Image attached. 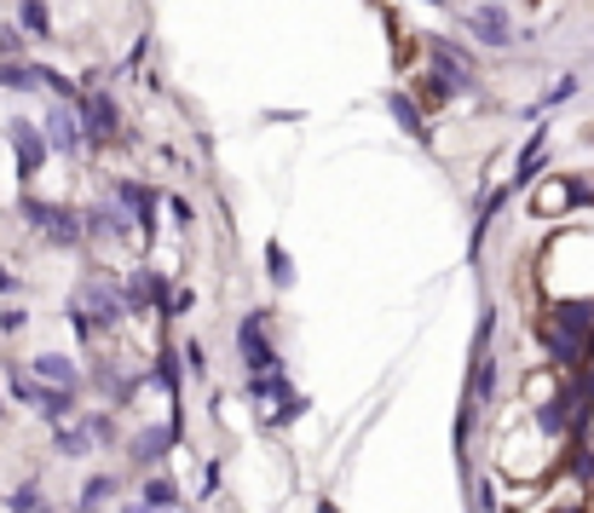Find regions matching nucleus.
I'll return each instance as SVG.
<instances>
[{
    "label": "nucleus",
    "instance_id": "1",
    "mask_svg": "<svg viewBox=\"0 0 594 513\" xmlns=\"http://www.w3.org/2000/svg\"><path fill=\"white\" fill-rule=\"evenodd\" d=\"M7 387H12V398H23V404H35L46 421H70L75 416V387H53V381H41V375H23V370H7Z\"/></svg>",
    "mask_w": 594,
    "mask_h": 513
},
{
    "label": "nucleus",
    "instance_id": "2",
    "mask_svg": "<svg viewBox=\"0 0 594 513\" xmlns=\"http://www.w3.org/2000/svg\"><path fill=\"white\" fill-rule=\"evenodd\" d=\"M75 306H82V312L93 318V329H105V335H110V329H121V318H134V312H127V295H121L116 284H105L98 271H93L87 284H82Z\"/></svg>",
    "mask_w": 594,
    "mask_h": 513
},
{
    "label": "nucleus",
    "instance_id": "3",
    "mask_svg": "<svg viewBox=\"0 0 594 513\" xmlns=\"http://www.w3.org/2000/svg\"><path fill=\"white\" fill-rule=\"evenodd\" d=\"M23 214H30L41 225V237L46 243H59V248H75L87 237V214H70V209H53V202H35V196H23Z\"/></svg>",
    "mask_w": 594,
    "mask_h": 513
},
{
    "label": "nucleus",
    "instance_id": "4",
    "mask_svg": "<svg viewBox=\"0 0 594 513\" xmlns=\"http://www.w3.org/2000/svg\"><path fill=\"white\" fill-rule=\"evenodd\" d=\"M427 70L445 75L450 93H474V87H479V70H474V58L462 53L456 41H438V35H427Z\"/></svg>",
    "mask_w": 594,
    "mask_h": 513
},
{
    "label": "nucleus",
    "instance_id": "5",
    "mask_svg": "<svg viewBox=\"0 0 594 513\" xmlns=\"http://www.w3.org/2000/svg\"><path fill=\"white\" fill-rule=\"evenodd\" d=\"M237 352H243L248 375L277 370V346L266 341V312H248V318H243V329H237Z\"/></svg>",
    "mask_w": 594,
    "mask_h": 513
},
{
    "label": "nucleus",
    "instance_id": "6",
    "mask_svg": "<svg viewBox=\"0 0 594 513\" xmlns=\"http://www.w3.org/2000/svg\"><path fill=\"white\" fill-rule=\"evenodd\" d=\"M82 127H87V145H116V139H121V110H116V98H105V93L82 98Z\"/></svg>",
    "mask_w": 594,
    "mask_h": 513
},
{
    "label": "nucleus",
    "instance_id": "7",
    "mask_svg": "<svg viewBox=\"0 0 594 513\" xmlns=\"http://www.w3.org/2000/svg\"><path fill=\"white\" fill-rule=\"evenodd\" d=\"M577 196H583L577 179L549 173V179H542V191L531 196V209H537V220H554V214H572V202H577Z\"/></svg>",
    "mask_w": 594,
    "mask_h": 513
},
{
    "label": "nucleus",
    "instance_id": "8",
    "mask_svg": "<svg viewBox=\"0 0 594 513\" xmlns=\"http://www.w3.org/2000/svg\"><path fill=\"white\" fill-rule=\"evenodd\" d=\"M7 139H12V150H18V173H23V179H35V173L46 168V145H53V139H41V133H35V121H12V127H7Z\"/></svg>",
    "mask_w": 594,
    "mask_h": 513
},
{
    "label": "nucleus",
    "instance_id": "9",
    "mask_svg": "<svg viewBox=\"0 0 594 513\" xmlns=\"http://www.w3.org/2000/svg\"><path fill=\"white\" fill-rule=\"evenodd\" d=\"M468 30H474L485 46H508V41H513V23H508L502 7H474V12H468Z\"/></svg>",
    "mask_w": 594,
    "mask_h": 513
},
{
    "label": "nucleus",
    "instance_id": "10",
    "mask_svg": "<svg viewBox=\"0 0 594 513\" xmlns=\"http://www.w3.org/2000/svg\"><path fill=\"white\" fill-rule=\"evenodd\" d=\"M173 439H179V427H145V432H134L127 456H134L139 468H150V461H162V456L173 450Z\"/></svg>",
    "mask_w": 594,
    "mask_h": 513
},
{
    "label": "nucleus",
    "instance_id": "11",
    "mask_svg": "<svg viewBox=\"0 0 594 513\" xmlns=\"http://www.w3.org/2000/svg\"><path fill=\"white\" fill-rule=\"evenodd\" d=\"M46 139H53V145L64 150V157H75V150L87 145V127L75 121L70 110H53V116H46Z\"/></svg>",
    "mask_w": 594,
    "mask_h": 513
},
{
    "label": "nucleus",
    "instance_id": "12",
    "mask_svg": "<svg viewBox=\"0 0 594 513\" xmlns=\"http://www.w3.org/2000/svg\"><path fill=\"white\" fill-rule=\"evenodd\" d=\"M30 375H41V381H53V387H82V370H75L70 357H59V352H35V364H30Z\"/></svg>",
    "mask_w": 594,
    "mask_h": 513
},
{
    "label": "nucleus",
    "instance_id": "13",
    "mask_svg": "<svg viewBox=\"0 0 594 513\" xmlns=\"http://www.w3.org/2000/svg\"><path fill=\"white\" fill-rule=\"evenodd\" d=\"M386 110L399 116V127L410 139H427V121H422V110H416V98H410L404 87H386Z\"/></svg>",
    "mask_w": 594,
    "mask_h": 513
},
{
    "label": "nucleus",
    "instance_id": "14",
    "mask_svg": "<svg viewBox=\"0 0 594 513\" xmlns=\"http://www.w3.org/2000/svg\"><path fill=\"white\" fill-rule=\"evenodd\" d=\"M53 450H59V456H87V450H93V427H87V421H82V427H75V421H59V427H53Z\"/></svg>",
    "mask_w": 594,
    "mask_h": 513
},
{
    "label": "nucleus",
    "instance_id": "15",
    "mask_svg": "<svg viewBox=\"0 0 594 513\" xmlns=\"http://www.w3.org/2000/svg\"><path fill=\"white\" fill-rule=\"evenodd\" d=\"M110 496H116V479H110V473H93V479H87V491H82V502H75V507H82V513H98Z\"/></svg>",
    "mask_w": 594,
    "mask_h": 513
},
{
    "label": "nucleus",
    "instance_id": "16",
    "mask_svg": "<svg viewBox=\"0 0 594 513\" xmlns=\"http://www.w3.org/2000/svg\"><path fill=\"white\" fill-rule=\"evenodd\" d=\"M0 87H12V93H30V87H41V70H30V64H0Z\"/></svg>",
    "mask_w": 594,
    "mask_h": 513
},
{
    "label": "nucleus",
    "instance_id": "17",
    "mask_svg": "<svg viewBox=\"0 0 594 513\" xmlns=\"http://www.w3.org/2000/svg\"><path fill=\"white\" fill-rule=\"evenodd\" d=\"M145 502H150V507H162V513H173V507H179V484H173V479H162V473H157V479H145Z\"/></svg>",
    "mask_w": 594,
    "mask_h": 513
},
{
    "label": "nucleus",
    "instance_id": "18",
    "mask_svg": "<svg viewBox=\"0 0 594 513\" xmlns=\"http://www.w3.org/2000/svg\"><path fill=\"white\" fill-rule=\"evenodd\" d=\"M542 150H549V133L537 127V133H531V145H526V157H520V173H513L520 185H531V179H537V168H542Z\"/></svg>",
    "mask_w": 594,
    "mask_h": 513
},
{
    "label": "nucleus",
    "instance_id": "19",
    "mask_svg": "<svg viewBox=\"0 0 594 513\" xmlns=\"http://www.w3.org/2000/svg\"><path fill=\"white\" fill-rule=\"evenodd\" d=\"M18 23H23L30 35H46V30H53V18H46L41 0H23V7H18Z\"/></svg>",
    "mask_w": 594,
    "mask_h": 513
},
{
    "label": "nucleus",
    "instance_id": "20",
    "mask_svg": "<svg viewBox=\"0 0 594 513\" xmlns=\"http://www.w3.org/2000/svg\"><path fill=\"white\" fill-rule=\"evenodd\" d=\"M7 507L12 513H41V491H35V484H18V491L7 496Z\"/></svg>",
    "mask_w": 594,
    "mask_h": 513
},
{
    "label": "nucleus",
    "instance_id": "21",
    "mask_svg": "<svg viewBox=\"0 0 594 513\" xmlns=\"http://www.w3.org/2000/svg\"><path fill=\"white\" fill-rule=\"evenodd\" d=\"M266 260H272V284L283 289V284L295 277V271H289V254H283V243H272V248H266Z\"/></svg>",
    "mask_w": 594,
    "mask_h": 513
},
{
    "label": "nucleus",
    "instance_id": "22",
    "mask_svg": "<svg viewBox=\"0 0 594 513\" xmlns=\"http://www.w3.org/2000/svg\"><path fill=\"white\" fill-rule=\"evenodd\" d=\"M87 427H93L98 445H116V421H110V416H87Z\"/></svg>",
    "mask_w": 594,
    "mask_h": 513
},
{
    "label": "nucleus",
    "instance_id": "23",
    "mask_svg": "<svg viewBox=\"0 0 594 513\" xmlns=\"http://www.w3.org/2000/svg\"><path fill=\"white\" fill-rule=\"evenodd\" d=\"M23 323H30V312H23V306H7V312H0V329H7V335H18Z\"/></svg>",
    "mask_w": 594,
    "mask_h": 513
},
{
    "label": "nucleus",
    "instance_id": "24",
    "mask_svg": "<svg viewBox=\"0 0 594 513\" xmlns=\"http://www.w3.org/2000/svg\"><path fill=\"white\" fill-rule=\"evenodd\" d=\"M185 364H191V375H209V352H202V346H185Z\"/></svg>",
    "mask_w": 594,
    "mask_h": 513
},
{
    "label": "nucleus",
    "instance_id": "25",
    "mask_svg": "<svg viewBox=\"0 0 594 513\" xmlns=\"http://www.w3.org/2000/svg\"><path fill=\"white\" fill-rule=\"evenodd\" d=\"M577 93V75H560V87L549 93V105H560V98H572Z\"/></svg>",
    "mask_w": 594,
    "mask_h": 513
},
{
    "label": "nucleus",
    "instance_id": "26",
    "mask_svg": "<svg viewBox=\"0 0 594 513\" xmlns=\"http://www.w3.org/2000/svg\"><path fill=\"white\" fill-rule=\"evenodd\" d=\"M121 513H162V507H150V502H127Z\"/></svg>",
    "mask_w": 594,
    "mask_h": 513
},
{
    "label": "nucleus",
    "instance_id": "27",
    "mask_svg": "<svg viewBox=\"0 0 594 513\" xmlns=\"http://www.w3.org/2000/svg\"><path fill=\"white\" fill-rule=\"evenodd\" d=\"M0 289H18V277H12V271H0Z\"/></svg>",
    "mask_w": 594,
    "mask_h": 513
},
{
    "label": "nucleus",
    "instance_id": "28",
    "mask_svg": "<svg viewBox=\"0 0 594 513\" xmlns=\"http://www.w3.org/2000/svg\"><path fill=\"white\" fill-rule=\"evenodd\" d=\"M318 513H335V502H318Z\"/></svg>",
    "mask_w": 594,
    "mask_h": 513
},
{
    "label": "nucleus",
    "instance_id": "29",
    "mask_svg": "<svg viewBox=\"0 0 594 513\" xmlns=\"http://www.w3.org/2000/svg\"><path fill=\"white\" fill-rule=\"evenodd\" d=\"M41 513H53V507H41Z\"/></svg>",
    "mask_w": 594,
    "mask_h": 513
}]
</instances>
